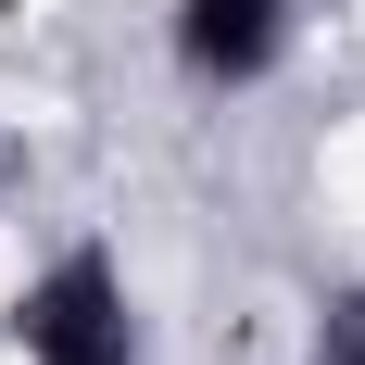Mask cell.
<instances>
[{
  "instance_id": "obj_1",
  "label": "cell",
  "mask_w": 365,
  "mask_h": 365,
  "mask_svg": "<svg viewBox=\"0 0 365 365\" xmlns=\"http://www.w3.org/2000/svg\"><path fill=\"white\" fill-rule=\"evenodd\" d=\"M0 340H13V365H151L126 252L113 240H51L0 302Z\"/></svg>"
},
{
  "instance_id": "obj_4",
  "label": "cell",
  "mask_w": 365,
  "mask_h": 365,
  "mask_svg": "<svg viewBox=\"0 0 365 365\" xmlns=\"http://www.w3.org/2000/svg\"><path fill=\"white\" fill-rule=\"evenodd\" d=\"M328 315H353V328H365V290H340V302H328Z\"/></svg>"
},
{
  "instance_id": "obj_3",
  "label": "cell",
  "mask_w": 365,
  "mask_h": 365,
  "mask_svg": "<svg viewBox=\"0 0 365 365\" xmlns=\"http://www.w3.org/2000/svg\"><path fill=\"white\" fill-rule=\"evenodd\" d=\"M302 365H365V328H353V315H315V353H302Z\"/></svg>"
},
{
  "instance_id": "obj_2",
  "label": "cell",
  "mask_w": 365,
  "mask_h": 365,
  "mask_svg": "<svg viewBox=\"0 0 365 365\" xmlns=\"http://www.w3.org/2000/svg\"><path fill=\"white\" fill-rule=\"evenodd\" d=\"M302 51V0H164V63L189 88H264Z\"/></svg>"
}]
</instances>
